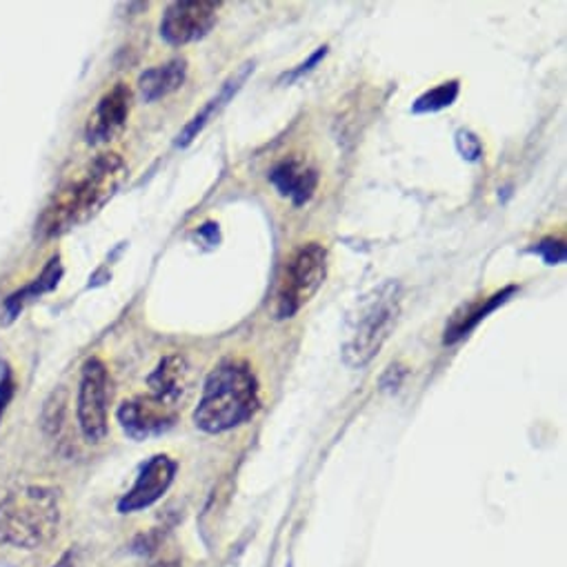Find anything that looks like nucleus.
I'll list each match as a JSON object with an SVG mask.
<instances>
[{
    "label": "nucleus",
    "mask_w": 567,
    "mask_h": 567,
    "mask_svg": "<svg viewBox=\"0 0 567 567\" xmlns=\"http://www.w3.org/2000/svg\"><path fill=\"white\" fill-rule=\"evenodd\" d=\"M127 181V163L118 154H101L79 178L61 187L37 223L41 238L63 236L94 218Z\"/></svg>",
    "instance_id": "1"
},
{
    "label": "nucleus",
    "mask_w": 567,
    "mask_h": 567,
    "mask_svg": "<svg viewBox=\"0 0 567 567\" xmlns=\"http://www.w3.org/2000/svg\"><path fill=\"white\" fill-rule=\"evenodd\" d=\"M258 403V381L251 368L245 361L227 359L205 379L194 423L207 434H223L251 419Z\"/></svg>",
    "instance_id": "2"
},
{
    "label": "nucleus",
    "mask_w": 567,
    "mask_h": 567,
    "mask_svg": "<svg viewBox=\"0 0 567 567\" xmlns=\"http://www.w3.org/2000/svg\"><path fill=\"white\" fill-rule=\"evenodd\" d=\"M61 525L59 492L30 485L10 492L0 501V543L19 549L48 545Z\"/></svg>",
    "instance_id": "3"
},
{
    "label": "nucleus",
    "mask_w": 567,
    "mask_h": 567,
    "mask_svg": "<svg viewBox=\"0 0 567 567\" xmlns=\"http://www.w3.org/2000/svg\"><path fill=\"white\" fill-rule=\"evenodd\" d=\"M328 276V249L321 243L301 245L282 269L274 295L271 315L276 321L297 317L321 290Z\"/></svg>",
    "instance_id": "4"
},
{
    "label": "nucleus",
    "mask_w": 567,
    "mask_h": 567,
    "mask_svg": "<svg viewBox=\"0 0 567 567\" xmlns=\"http://www.w3.org/2000/svg\"><path fill=\"white\" fill-rule=\"evenodd\" d=\"M401 315V290L399 282L385 286L363 308L357 328L343 346V363L352 370H363L390 339L396 319Z\"/></svg>",
    "instance_id": "5"
},
{
    "label": "nucleus",
    "mask_w": 567,
    "mask_h": 567,
    "mask_svg": "<svg viewBox=\"0 0 567 567\" xmlns=\"http://www.w3.org/2000/svg\"><path fill=\"white\" fill-rule=\"evenodd\" d=\"M110 372L101 359H87L81 370L76 419L83 436L90 443H101L107 436V408H110Z\"/></svg>",
    "instance_id": "6"
},
{
    "label": "nucleus",
    "mask_w": 567,
    "mask_h": 567,
    "mask_svg": "<svg viewBox=\"0 0 567 567\" xmlns=\"http://www.w3.org/2000/svg\"><path fill=\"white\" fill-rule=\"evenodd\" d=\"M223 3L216 0H178L172 3L161 21V37L165 43L181 48L205 39L216 25Z\"/></svg>",
    "instance_id": "7"
},
{
    "label": "nucleus",
    "mask_w": 567,
    "mask_h": 567,
    "mask_svg": "<svg viewBox=\"0 0 567 567\" xmlns=\"http://www.w3.org/2000/svg\"><path fill=\"white\" fill-rule=\"evenodd\" d=\"M176 467L178 465L167 454H156L154 458H150L141 470L132 489L118 501V509L123 514H132V512L152 507L156 501L163 498V494L174 483Z\"/></svg>",
    "instance_id": "8"
},
{
    "label": "nucleus",
    "mask_w": 567,
    "mask_h": 567,
    "mask_svg": "<svg viewBox=\"0 0 567 567\" xmlns=\"http://www.w3.org/2000/svg\"><path fill=\"white\" fill-rule=\"evenodd\" d=\"M176 421V408H169L154 396H138L125 401L118 408V423L127 436L134 441H143L150 436H158L167 432Z\"/></svg>",
    "instance_id": "9"
},
{
    "label": "nucleus",
    "mask_w": 567,
    "mask_h": 567,
    "mask_svg": "<svg viewBox=\"0 0 567 567\" xmlns=\"http://www.w3.org/2000/svg\"><path fill=\"white\" fill-rule=\"evenodd\" d=\"M132 110V90L125 83L114 85L96 105L87 121L85 136L90 145H103L112 141L127 123Z\"/></svg>",
    "instance_id": "10"
},
{
    "label": "nucleus",
    "mask_w": 567,
    "mask_h": 567,
    "mask_svg": "<svg viewBox=\"0 0 567 567\" xmlns=\"http://www.w3.org/2000/svg\"><path fill=\"white\" fill-rule=\"evenodd\" d=\"M269 183L280 196L290 198L297 207H301L312 200L319 187V169L299 156H290L274 165L269 172Z\"/></svg>",
    "instance_id": "11"
},
{
    "label": "nucleus",
    "mask_w": 567,
    "mask_h": 567,
    "mask_svg": "<svg viewBox=\"0 0 567 567\" xmlns=\"http://www.w3.org/2000/svg\"><path fill=\"white\" fill-rule=\"evenodd\" d=\"M150 385V396L156 401L176 408L185 401L189 392V363L181 354L165 357L158 368L150 374L147 379Z\"/></svg>",
    "instance_id": "12"
},
{
    "label": "nucleus",
    "mask_w": 567,
    "mask_h": 567,
    "mask_svg": "<svg viewBox=\"0 0 567 567\" xmlns=\"http://www.w3.org/2000/svg\"><path fill=\"white\" fill-rule=\"evenodd\" d=\"M516 292L514 286L487 297V299H476L472 303H465L461 306V310H456L445 328V337H443V343L445 346H454L458 341H463L465 337H470L472 330L478 328L481 321L487 319V315H492L494 310H498L503 303H507V299Z\"/></svg>",
    "instance_id": "13"
},
{
    "label": "nucleus",
    "mask_w": 567,
    "mask_h": 567,
    "mask_svg": "<svg viewBox=\"0 0 567 567\" xmlns=\"http://www.w3.org/2000/svg\"><path fill=\"white\" fill-rule=\"evenodd\" d=\"M187 79V61L174 59L165 65L152 68L141 74L138 79V92L147 103H154L158 99H165L183 87Z\"/></svg>",
    "instance_id": "14"
},
{
    "label": "nucleus",
    "mask_w": 567,
    "mask_h": 567,
    "mask_svg": "<svg viewBox=\"0 0 567 567\" xmlns=\"http://www.w3.org/2000/svg\"><path fill=\"white\" fill-rule=\"evenodd\" d=\"M61 276H63V265H61V258L54 256V258L48 262V267L43 269V274H41L34 282H30L28 288L19 290L17 295H12V297L6 301L8 319H10V321L17 319V315L25 308V303H30V301H34V299H39V297L52 292V290L59 286Z\"/></svg>",
    "instance_id": "15"
},
{
    "label": "nucleus",
    "mask_w": 567,
    "mask_h": 567,
    "mask_svg": "<svg viewBox=\"0 0 567 567\" xmlns=\"http://www.w3.org/2000/svg\"><path fill=\"white\" fill-rule=\"evenodd\" d=\"M254 70V65H243V70L236 74V76H231L225 85H223V90H220V94L216 96V99H212L205 107H203V112L200 114H196L194 116V121L183 130V134L178 136V145L181 147H187L196 136H198V132L209 123V118L220 110V107H225L227 105V101L240 90V85L245 83V79H247V74Z\"/></svg>",
    "instance_id": "16"
},
{
    "label": "nucleus",
    "mask_w": 567,
    "mask_h": 567,
    "mask_svg": "<svg viewBox=\"0 0 567 567\" xmlns=\"http://www.w3.org/2000/svg\"><path fill=\"white\" fill-rule=\"evenodd\" d=\"M461 85L458 81H450V83H441L439 87L425 92L423 96H419L412 105V114H434L441 112L450 105H454V101L458 99Z\"/></svg>",
    "instance_id": "17"
},
{
    "label": "nucleus",
    "mask_w": 567,
    "mask_h": 567,
    "mask_svg": "<svg viewBox=\"0 0 567 567\" xmlns=\"http://www.w3.org/2000/svg\"><path fill=\"white\" fill-rule=\"evenodd\" d=\"M456 150L465 161H472V163L483 156V145H481L478 136L467 130L456 132Z\"/></svg>",
    "instance_id": "18"
},
{
    "label": "nucleus",
    "mask_w": 567,
    "mask_h": 567,
    "mask_svg": "<svg viewBox=\"0 0 567 567\" xmlns=\"http://www.w3.org/2000/svg\"><path fill=\"white\" fill-rule=\"evenodd\" d=\"M534 254H538L547 265H560L567 256L563 240H554V238H545L540 240L536 247H532Z\"/></svg>",
    "instance_id": "19"
},
{
    "label": "nucleus",
    "mask_w": 567,
    "mask_h": 567,
    "mask_svg": "<svg viewBox=\"0 0 567 567\" xmlns=\"http://www.w3.org/2000/svg\"><path fill=\"white\" fill-rule=\"evenodd\" d=\"M12 396H14V381H12V372L6 368L3 381H0V419H3Z\"/></svg>",
    "instance_id": "20"
},
{
    "label": "nucleus",
    "mask_w": 567,
    "mask_h": 567,
    "mask_svg": "<svg viewBox=\"0 0 567 567\" xmlns=\"http://www.w3.org/2000/svg\"><path fill=\"white\" fill-rule=\"evenodd\" d=\"M326 56H328V48H319V50L310 56V61H308V63H303V65H299L295 72H290V76H286V81H295V79H299V76H303V74L312 72V70H315V65H319Z\"/></svg>",
    "instance_id": "21"
},
{
    "label": "nucleus",
    "mask_w": 567,
    "mask_h": 567,
    "mask_svg": "<svg viewBox=\"0 0 567 567\" xmlns=\"http://www.w3.org/2000/svg\"><path fill=\"white\" fill-rule=\"evenodd\" d=\"M152 567H178L176 563H158V565H152Z\"/></svg>",
    "instance_id": "22"
}]
</instances>
